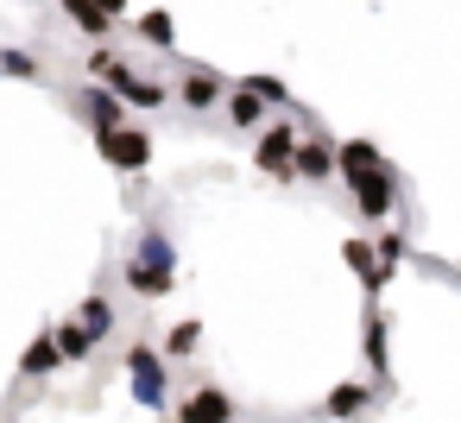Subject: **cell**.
<instances>
[{"label":"cell","instance_id":"cell-1","mask_svg":"<svg viewBox=\"0 0 461 423\" xmlns=\"http://www.w3.org/2000/svg\"><path fill=\"white\" fill-rule=\"evenodd\" d=\"M102 152H108V165H121V171H146L152 140L133 133V127H108V133H102Z\"/></svg>","mask_w":461,"mask_h":423},{"label":"cell","instance_id":"cell-2","mask_svg":"<svg viewBox=\"0 0 461 423\" xmlns=\"http://www.w3.org/2000/svg\"><path fill=\"white\" fill-rule=\"evenodd\" d=\"M127 278H133V291H146V297L171 291V259H165V240H152V247H146V259H140V266H127Z\"/></svg>","mask_w":461,"mask_h":423},{"label":"cell","instance_id":"cell-3","mask_svg":"<svg viewBox=\"0 0 461 423\" xmlns=\"http://www.w3.org/2000/svg\"><path fill=\"white\" fill-rule=\"evenodd\" d=\"M354 196H360V215H373V221H379V215H392V184H385V171H379V165L354 177Z\"/></svg>","mask_w":461,"mask_h":423},{"label":"cell","instance_id":"cell-4","mask_svg":"<svg viewBox=\"0 0 461 423\" xmlns=\"http://www.w3.org/2000/svg\"><path fill=\"white\" fill-rule=\"evenodd\" d=\"M127 366H133V392H140L146 404H158V392H165V379H158V354H152V347H133Z\"/></svg>","mask_w":461,"mask_h":423},{"label":"cell","instance_id":"cell-5","mask_svg":"<svg viewBox=\"0 0 461 423\" xmlns=\"http://www.w3.org/2000/svg\"><path fill=\"white\" fill-rule=\"evenodd\" d=\"M228 417H234L228 392H196V398L184 404V417H177V423H228Z\"/></svg>","mask_w":461,"mask_h":423},{"label":"cell","instance_id":"cell-6","mask_svg":"<svg viewBox=\"0 0 461 423\" xmlns=\"http://www.w3.org/2000/svg\"><path fill=\"white\" fill-rule=\"evenodd\" d=\"M291 152H297V146H291V133H285V127H272V133L259 140V165H266V171H278V177H291Z\"/></svg>","mask_w":461,"mask_h":423},{"label":"cell","instance_id":"cell-7","mask_svg":"<svg viewBox=\"0 0 461 423\" xmlns=\"http://www.w3.org/2000/svg\"><path fill=\"white\" fill-rule=\"evenodd\" d=\"M291 158H297L291 171H303V177H329V171H335V152H329V146H297Z\"/></svg>","mask_w":461,"mask_h":423},{"label":"cell","instance_id":"cell-8","mask_svg":"<svg viewBox=\"0 0 461 423\" xmlns=\"http://www.w3.org/2000/svg\"><path fill=\"white\" fill-rule=\"evenodd\" d=\"M58 360H64V354H58V341H51V335H39V341L26 347V360H20V373H32V379H39V373H51Z\"/></svg>","mask_w":461,"mask_h":423},{"label":"cell","instance_id":"cell-9","mask_svg":"<svg viewBox=\"0 0 461 423\" xmlns=\"http://www.w3.org/2000/svg\"><path fill=\"white\" fill-rule=\"evenodd\" d=\"M51 341H58V354H64V360H83V354H89V341H95V335H89V328H83V322H64V328H58V335H51Z\"/></svg>","mask_w":461,"mask_h":423},{"label":"cell","instance_id":"cell-10","mask_svg":"<svg viewBox=\"0 0 461 423\" xmlns=\"http://www.w3.org/2000/svg\"><path fill=\"white\" fill-rule=\"evenodd\" d=\"M373 165H379V152H373L366 140H354V146H341V171H348V177H360V171H373Z\"/></svg>","mask_w":461,"mask_h":423},{"label":"cell","instance_id":"cell-11","mask_svg":"<svg viewBox=\"0 0 461 423\" xmlns=\"http://www.w3.org/2000/svg\"><path fill=\"white\" fill-rule=\"evenodd\" d=\"M64 7H70V20H77L83 32H108V14L95 7V0H64Z\"/></svg>","mask_w":461,"mask_h":423},{"label":"cell","instance_id":"cell-12","mask_svg":"<svg viewBox=\"0 0 461 423\" xmlns=\"http://www.w3.org/2000/svg\"><path fill=\"white\" fill-rule=\"evenodd\" d=\"M228 114H234V127H253V121H259V114H266V102H259V95H253V89H240V95H234V102H228Z\"/></svg>","mask_w":461,"mask_h":423},{"label":"cell","instance_id":"cell-13","mask_svg":"<svg viewBox=\"0 0 461 423\" xmlns=\"http://www.w3.org/2000/svg\"><path fill=\"white\" fill-rule=\"evenodd\" d=\"M89 114H95V127L108 133V127H121V102L114 95H89Z\"/></svg>","mask_w":461,"mask_h":423},{"label":"cell","instance_id":"cell-14","mask_svg":"<svg viewBox=\"0 0 461 423\" xmlns=\"http://www.w3.org/2000/svg\"><path fill=\"white\" fill-rule=\"evenodd\" d=\"M348 266H354L360 278H373V284H379V266H373V247H366V240H348Z\"/></svg>","mask_w":461,"mask_h":423},{"label":"cell","instance_id":"cell-15","mask_svg":"<svg viewBox=\"0 0 461 423\" xmlns=\"http://www.w3.org/2000/svg\"><path fill=\"white\" fill-rule=\"evenodd\" d=\"M184 102H190V108H209V102H215V76H190V83H184Z\"/></svg>","mask_w":461,"mask_h":423},{"label":"cell","instance_id":"cell-16","mask_svg":"<svg viewBox=\"0 0 461 423\" xmlns=\"http://www.w3.org/2000/svg\"><path fill=\"white\" fill-rule=\"evenodd\" d=\"M360 404H366V392H360V385H341V392L329 398V410H335V417H354Z\"/></svg>","mask_w":461,"mask_h":423},{"label":"cell","instance_id":"cell-17","mask_svg":"<svg viewBox=\"0 0 461 423\" xmlns=\"http://www.w3.org/2000/svg\"><path fill=\"white\" fill-rule=\"evenodd\" d=\"M0 70H7V76H39V64L26 51H0Z\"/></svg>","mask_w":461,"mask_h":423},{"label":"cell","instance_id":"cell-18","mask_svg":"<svg viewBox=\"0 0 461 423\" xmlns=\"http://www.w3.org/2000/svg\"><path fill=\"white\" fill-rule=\"evenodd\" d=\"M83 328H89V335H102V328H108V303H102V297H89V303H83Z\"/></svg>","mask_w":461,"mask_h":423},{"label":"cell","instance_id":"cell-19","mask_svg":"<svg viewBox=\"0 0 461 423\" xmlns=\"http://www.w3.org/2000/svg\"><path fill=\"white\" fill-rule=\"evenodd\" d=\"M247 89H253V95H259V102H285V83H278V76H253V83H247Z\"/></svg>","mask_w":461,"mask_h":423},{"label":"cell","instance_id":"cell-20","mask_svg":"<svg viewBox=\"0 0 461 423\" xmlns=\"http://www.w3.org/2000/svg\"><path fill=\"white\" fill-rule=\"evenodd\" d=\"M146 39H152V45H171V20H165V14H146Z\"/></svg>","mask_w":461,"mask_h":423},{"label":"cell","instance_id":"cell-21","mask_svg":"<svg viewBox=\"0 0 461 423\" xmlns=\"http://www.w3.org/2000/svg\"><path fill=\"white\" fill-rule=\"evenodd\" d=\"M196 347V322H184V328H171V354H190Z\"/></svg>","mask_w":461,"mask_h":423},{"label":"cell","instance_id":"cell-22","mask_svg":"<svg viewBox=\"0 0 461 423\" xmlns=\"http://www.w3.org/2000/svg\"><path fill=\"white\" fill-rule=\"evenodd\" d=\"M366 354H373V366L385 360V328H379V322H366Z\"/></svg>","mask_w":461,"mask_h":423}]
</instances>
